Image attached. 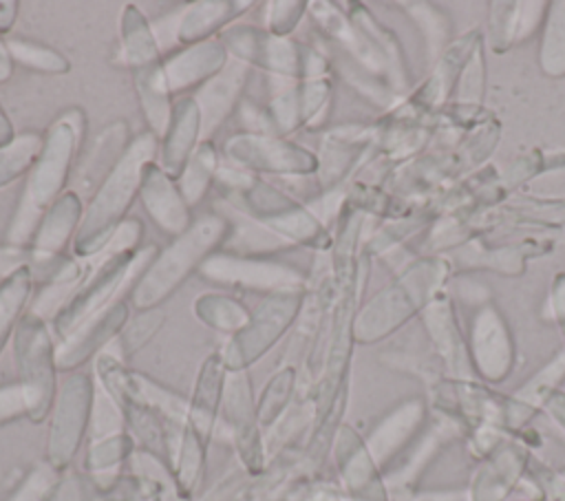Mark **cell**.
I'll use <instances>...</instances> for the list:
<instances>
[{
  "instance_id": "obj_1",
  "label": "cell",
  "mask_w": 565,
  "mask_h": 501,
  "mask_svg": "<svg viewBox=\"0 0 565 501\" xmlns=\"http://www.w3.org/2000/svg\"><path fill=\"white\" fill-rule=\"evenodd\" d=\"M82 135L84 115L79 108L64 110L49 126L42 152L26 174L22 194L9 218L4 243L31 245L42 216L66 192Z\"/></svg>"
},
{
  "instance_id": "obj_2",
  "label": "cell",
  "mask_w": 565,
  "mask_h": 501,
  "mask_svg": "<svg viewBox=\"0 0 565 501\" xmlns=\"http://www.w3.org/2000/svg\"><path fill=\"white\" fill-rule=\"evenodd\" d=\"M159 137L150 130L139 132L128 143L117 166L102 181L97 192L88 199L79 230L73 238L75 258H93L102 254L117 230L128 218L132 201L139 196L143 170L157 163Z\"/></svg>"
},
{
  "instance_id": "obj_3",
  "label": "cell",
  "mask_w": 565,
  "mask_h": 501,
  "mask_svg": "<svg viewBox=\"0 0 565 501\" xmlns=\"http://www.w3.org/2000/svg\"><path fill=\"white\" fill-rule=\"evenodd\" d=\"M214 183L232 212L258 223L289 245H313L322 234V225L309 205H300L282 190L238 166L221 163Z\"/></svg>"
},
{
  "instance_id": "obj_4",
  "label": "cell",
  "mask_w": 565,
  "mask_h": 501,
  "mask_svg": "<svg viewBox=\"0 0 565 501\" xmlns=\"http://www.w3.org/2000/svg\"><path fill=\"white\" fill-rule=\"evenodd\" d=\"M230 232V218L218 212H207L174 236L170 245L154 256L148 269L130 289V302L137 311L161 307L201 265L218 252Z\"/></svg>"
},
{
  "instance_id": "obj_5",
  "label": "cell",
  "mask_w": 565,
  "mask_h": 501,
  "mask_svg": "<svg viewBox=\"0 0 565 501\" xmlns=\"http://www.w3.org/2000/svg\"><path fill=\"white\" fill-rule=\"evenodd\" d=\"M11 342L26 417L33 424H40L51 415L57 395V342L53 340L49 322L33 311H26L20 318Z\"/></svg>"
},
{
  "instance_id": "obj_6",
  "label": "cell",
  "mask_w": 565,
  "mask_h": 501,
  "mask_svg": "<svg viewBox=\"0 0 565 501\" xmlns=\"http://www.w3.org/2000/svg\"><path fill=\"white\" fill-rule=\"evenodd\" d=\"M227 55L249 68H260L282 82L322 77L324 64L318 53L291 38H280L263 26L232 24L218 35Z\"/></svg>"
},
{
  "instance_id": "obj_7",
  "label": "cell",
  "mask_w": 565,
  "mask_h": 501,
  "mask_svg": "<svg viewBox=\"0 0 565 501\" xmlns=\"http://www.w3.org/2000/svg\"><path fill=\"white\" fill-rule=\"evenodd\" d=\"M305 302V291H278L267 294L249 313L247 324L227 338L218 349V355L227 371H247L258 362L291 327L300 307Z\"/></svg>"
},
{
  "instance_id": "obj_8",
  "label": "cell",
  "mask_w": 565,
  "mask_h": 501,
  "mask_svg": "<svg viewBox=\"0 0 565 501\" xmlns=\"http://www.w3.org/2000/svg\"><path fill=\"white\" fill-rule=\"evenodd\" d=\"M95 382L93 375L75 371L60 386L51 408L46 435V461L57 470H68L84 437L88 435Z\"/></svg>"
},
{
  "instance_id": "obj_9",
  "label": "cell",
  "mask_w": 565,
  "mask_h": 501,
  "mask_svg": "<svg viewBox=\"0 0 565 501\" xmlns=\"http://www.w3.org/2000/svg\"><path fill=\"white\" fill-rule=\"evenodd\" d=\"M221 424L225 437L236 450L241 468L249 477L265 472V435L258 422L254 388L247 371H227L221 402Z\"/></svg>"
},
{
  "instance_id": "obj_10",
  "label": "cell",
  "mask_w": 565,
  "mask_h": 501,
  "mask_svg": "<svg viewBox=\"0 0 565 501\" xmlns=\"http://www.w3.org/2000/svg\"><path fill=\"white\" fill-rule=\"evenodd\" d=\"M199 274L210 283L260 291L265 296L278 291H305V276L296 267L269 256H238L218 249L207 256Z\"/></svg>"
},
{
  "instance_id": "obj_11",
  "label": "cell",
  "mask_w": 565,
  "mask_h": 501,
  "mask_svg": "<svg viewBox=\"0 0 565 501\" xmlns=\"http://www.w3.org/2000/svg\"><path fill=\"white\" fill-rule=\"evenodd\" d=\"M223 154L232 166H238L256 177H305L318 170V157L313 152L291 139L271 135H232L223 143Z\"/></svg>"
},
{
  "instance_id": "obj_12",
  "label": "cell",
  "mask_w": 565,
  "mask_h": 501,
  "mask_svg": "<svg viewBox=\"0 0 565 501\" xmlns=\"http://www.w3.org/2000/svg\"><path fill=\"white\" fill-rule=\"evenodd\" d=\"M252 68L243 62L230 57L221 73L207 79L192 95L201 115V139L210 141V137L225 124V119L241 106L245 99L243 93L247 88Z\"/></svg>"
},
{
  "instance_id": "obj_13",
  "label": "cell",
  "mask_w": 565,
  "mask_h": 501,
  "mask_svg": "<svg viewBox=\"0 0 565 501\" xmlns=\"http://www.w3.org/2000/svg\"><path fill=\"white\" fill-rule=\"evenodd\" d=\"M130 320V307L126 300H119L104 313L77 327L68 338L57 342L55 362L57 371H75L84 362L95 360L99 351H104L115 338L121 333L126 322Z\"/></svg>"
},
{
  "instance_id": "obj_14",
  "label": "cell",
  "mask_w": 565,
  "mask_h": 501,
  "mask_svg": "<svg viewBox=\"0 0 565 501\" xmlns=\"http://www.w3.org/2000/svg\"><path fill=\"white\" fill-rule=\"evenodd\" d=\"M130 141L132 137L126 119H115L106 124L90 143V148L84 152V157L77 161L71 190L82 201L86 196L90 199L102 185V181L108 177V172L117 166Z\"/></svg>"
},
{
  "instance_id": "obj_15",
  "label": "cell",
  "mask_w": 565,
  "mask_h": 501,
  "mask_svg": "<svg viewBox=\"0 0 565 501\" xmlns=\"http://www.w3.org/2000/svg\"><path fill=\"white\" fill-rule=\"evenodd\" d=\"M139 199L150 218L159 230L170 234L172 238L183 234L192 225L190 205L185 203L177 179L166 174L157 163H150L143 170Z\"/></svg>"
},
{
  "instance_id": "obj_16",
  "label": "cell",
  "mask_w": 565,
  "mask_h": 501,
  "mask_svg": "<svg viewBox=\"0 0 565 501\" xmlns=\"http://www.w3.org/2000/svg\"><path fill=\"white\" fill-rule=\"evenodd\" d=\"M252 2L243 0H199L172 18V44L192 46L221 35L232 26Z\"/></svg>"
},
{
  "instance_id": "obj_17",
  "label": "cell",
  "mask_w": 565,
  "mask_h": 501,
  "mask_svg": "<svg viewBox=\"0 0 565 501\" xmlns=\"http://www.w3.org/2000/svg\"><path fill=\"white\" fill-rule=\"evenodd\" d=\"M201 115L196 108V102L192 95L179 97L172 108L170 124L159 139V154L157 166L170 174L172 179H179L183 172L188 159L201 143Z\"/></svg>"
},
{
  "instance_id": "obj_18",
  "label": "cell",
  "mask_w": 565,
  "mask_h": 501,
  "mask_svg": "<svg viewBox=\"0 0 565 501\" xmlns=\"http://www.w3.org/2000/svg\"><path fill=\"white\" fill-rule=\"evenodd\" d=\"M227 369L218 355V351L210 353L196 373L194 388L190 399V415L188 424L210 444L218 430H223L221 424V402H223V386H225Z\"/></svg>"
},
{
  "instance_id": "obj_19",
  "label": "cell",
  "mask_w": 565,
  "mask_h": 501,
  "mask_svg": "<svg viewBox=\"0 0 565 501\" xmlns=\"http://www.w3.org/2000/svg\"><path fill=\"white\" fill-rule=\"evenodd\" d=\"M227 62L230 55L225 46L218 38H212L172 53L168 60H163V71L172 95H177L188 88L203 86L207 79L221 73Z\"/></svg>"
},
{
  "instance_id": "obj_20",
  "label": "cell",
  "mask_w": 565,
  "mask_h": 501,
  "mask_svg": "<svg viewBox=\"0 0 565 501\" xmlns=\"http://www.w3.org/2000/svg\"><path fill=\"white\" fill-rule=\"evenodd\" d=\"M84 207V201L73 190H66L42 216L31 245L44 254H64L66 245H73Z\"/></svg>"
},
{
  "instance_id": "obj_21",
  "label": "cell",
  "mask_w": 565,
  "mask_h": 501,
  "mask_svg": "<svg viewBox=\"0 0 565 501\" xmlns=\"http://www.w3.org/2000/svg\"><path fill=\"white\" fill-rule=\"evenodd\" d=\"M119 51H121V62L130 71L150 66L161 60V44L157 40V33L143 11L128 2L121 9L119 15Z\"/></svg>"
},
{
  "instance_id": "obj_22",
  "label": "cell",
  "mask_w": 565,
  "mask_h": 501,
  "mask_svg": "<svg viewBox=\"0 0 565 501\" xmlns=\"http://www.w3.org/2000/svg\"><path fill=\"white\" fill-rule=\"evenodd\" d=\"M130 73H132V88L137 93L141 113L150 126V132H154L161 139L170 124L172 108H174L172 90L168 86L166 71H163V62L135 68Z\"/></svg>"
},
{
  "instance_id": "obj_23",
  "label": "cell",
  "mask_w": 565,
  "mask_h": 501,
  "mask_svg": "<svg viewBox=\"0 0 565 501\" xmlns=\"http://www.w3.org/2000/svg\"><path fill=\"white\" fill-rule=\"evenodd\" d=\"M126 399H132V402H137L141 406L150 408L152 413H157L172 428H183L188 424L190 399L179 395L177 391L163 386L161 382L139 373V371H130L128 373L126 395H124L121 404Z\"/></svg>"
},
{
  "instance_id": "obj_24",
  "label": "cell",
  "mask_w": 565,
  "mask_h": 501,
  "mask_svg": "<svg viewBox=\"0 0 565 501\" xmlns=\"http://www.w3.org/2000/svg\"><path fill=\"white\" fill-rule=\"evenodd\" d=\"M128 475H132L143 490L146 501H194L192 494H185L170 470V466L152 452L135 450L126 463Z\"/></svg>"
},
{
  "instance_id": "obj_25",
  "label": "cell",
  "mask_w": 565,
  "mask_h": 501,
  "mask_svg": "<svg viewBox=\"0 0 565 501\" xmlns=\"http://www.w3.org/2000/svg\"><path fill=\"white\" fill-rule=\"evenodd\" d=\"M205 450H207L205 439L190 424H185L179 433L177 448L170 463L174 481L185 494H194L203 479Z\"/></svg>"
},
{
  "instance_id": "obj_26",
  "label": "cell",
  "mask_w": 565,
  "mask_h": 501,
  "mask_svg": "<svg viewBox=\"0 0 565 501\" xmlns=\"http://www.w3.org/2000/svg\"><path fill=\"white\" fill-rule=\"evenodd\" d=\"M291 247L280 236L271 234L269 230L260 227L258 223L232 212L230 218V232L223 243V252L238 254V256H269L274 252H282Z\"/></svg>"
},
{
  "instance_id": "obj_27",
  "label": "cell",
  "mask_w": 565,
  "mask_h": 501,
  "mask_svg": "<svg viewBox=\"0 0 565 501\" xmlns=\"http://www.w3.org/2000/svg\"><path fill=\"white\" fill-rule=\"evenodd\" d=\"M218 166H221V159H218L216 146L212 141H201L177 179L179 190L190 207L196 205L207 194L210 185L216 181Z\"/></svg>"
},
{
  "instance_id": "obj_28",
  "label": "cell",
  "mask_w": 565,
  "mask_h": 501,
  "mask_svg": "<svg viewBox=\"0 0 565 501\" xmlns=\"http://www.w3.org/2000/svg\"><path fill=\"white\" fill-rule=\"evenodd\" d=\"M247 307L225 294H203L194 300V316L205 327L221 333H238L249 320Z\"/></svg>"
},
{
  "instance_id": "obj_29",
  "label": "cell",
  "mask_w": 565,
  "mask_h": 501,
  "mask_svg": "<svg viewBox=\"0 0 565 501\" xmlns=\"http://www.w3.org/2000/svg\"><path fill=\"white\" fill-rule=\"evenodd\" d=\"M33 278L26 269L11 274L0 280V353L4 351L9 338H13L15 324L26 313V305L33 294Z\"/></svg>"
},
{
  "instance_id": "obj_30",
  "label": "cell",
  "mask_w": 565,
  "mask_h": 501,
  "mask_svg": "<svg viewBox=\"0 0 565 501\" xmlns=\"http://www.w3.org/2000/svg\"><path fill=\"white\" fill-rule=\"evenodd\" d=\"M296 369L291 364L280 366L263 386L260 397L256 402V413H258V422L263 430H269L289 408L291 404V395L296 388Z\"/></svg>"
},
{
  "instance_id": "obj_31",
  "label": "cell",
  "mask_w": 565,
  "mask_h": 501,
  "mask_svg": "<svg viewBox=\"0 0 565 501\" xmlns=\"http://www.w3.org/2000/svg\"><path fill=\"white\" fill-rule=\"evenodd\" d=\"M44 146V135L22 132L0 148V188L29 174Z\"/></svg>"
},
{
  "instance_id": "obj_32",
  "label": "cell",
  "mask_w": 565,
  "mask_h": 501,
  "mask_svg": "<svg viewBox=\"0 0 565 501\" xmlns=\"http://www.w3.org/2000/svg\"><path fill=\"white\" fill-rule=\"evenodd\" d=\"M7 46L13 57V64H20L29 71L46 75H64L71 71L68 57L49 44H40L24 38H9Z\"/></svg>"
},
{
  "instance_id": "obj_33",
  "label": "cell",
  "mask_w": 565,
  "mask_h": 501,
  "mask_svg": "<svg viewBox=\"0 0 565 501\" xmlns=\"http://www.w3.org/2000/svg\"><path fill=\"white\" fill-rule=\"evenodd\" d=\"M163 322H166V313L159 307L139 311L135 318H130L126 322V327L121 329V333L115 338L113 344L121 353V358L128 360L159 333Z\"/></svg>"
},
{
  "instance_id": "obj_34",
  "label": "cell",
  "mask_w": 565,
  "mask_h": 501,
  "mask_svg": "<svg viewBox=\"0 0 565 501\" xmlns=\"http://www.w3.org/2000/svg\"><path fill=\"white\" fill-rule=\"evenodd\" d=\"M95 382V380H93ZM128 433L126 428V415L117 399H113L97 382L93 393V411H90V424H88V441H97L110 435Z\"/></svg>"
},
{
  "instance_id": "obj_35",
  "label": "cell",
  "mask_w": 565,
  "mask_h": 501,
  "mask_svg": "<svg viewBox=\"0 0 565 501\" xmlns=\"http://www.w3.org/2000/svg\"><path fill=\"white\" fill-rule=\"evenodd\" d=\"M62 479V470L53 468L46 459L33 463L20 483L4 501H49Z\"/></svg>"
},
{
  "instance_id": "obj_36",
  "label": "cell",
  "mask_w": 565,
  "mask_h": 501,
  "mask_svg": "<svg viewBox=\"0 0 565 501\" xmlns=\"http://www.w3.org/2000/svg\"><path fill=\"white\" fill-rule=\"evenodd\" d=\"M309 4L302 0H276L267 4L265 11V29L274 35L289 38V33L298 26Z\"/></svg>"
},
{
  "instance_id": "obj_37",
  "label": "cell",
  "mask_w": 565,
  "mask_h": 501,
  "mask_svg": "<svg viewBox=\"0 0 565 501\" xmlns=\"http://www.w3.org/2000/svg\"><path fill=\"white\" fill-rule=\"evenodd\" d=\"M20 417H26V404L24 395L18 382L2 384L0 386V426L15 422Z\"/></svg>"
},
{
  "instance_id": "obj_38",
  "label": "cell",
  "mask_w": 565,
  "mask_h": 501,
  "mask_svg": "<svg viewBox=\"0 0 565 501\" xmlns=\"http://www.w3.org/2000/svg\"><path fill=\"white\" fill-rule=\"evenodd\" d=\"M20 4L15 0H0V35L9 33L18 20Z\"/></svg>"
},
{
  "instance_id": "obj_39",
  "label": "cell",
  "mask_w": 565,
  "mask_h": 501,
  "mask_svg": "<svg viewBox=\"0 0 565 501\" xmlns=\"http://www.w3.org/2000/svg\"><path fill=\"white\" fill-rule=\"evenodd\" d=\"M13 57L9 53V46H7V40L0 35V84L7 82L13 73Z\"/></svg>"
},
{
  "instance_id": "obj_40",
  "label": "cell",
  "mask_w": 565,
  "mask_h": 501,
  "mask_svg": "<svg viewBox=\"0 0 565 501\" xmlns=\"http://www.w3.org/2000/svg\"><path fill=\"white\" fill-rule=\"evenodd\" d=\"M13 137H15V132H13V124L9 121L7 113H4V110H2V106H0V148H2V146H7Z\"/></svg>"
},
{
  "instance_id": "obj_41",
  "label": "cell",
  "mask_w": 565,
  "mask_h": 501,
  "mask_svg": "<svg viewBox=\"0 0 565 501\" xmlns=\"http://www.w3.org/2000/svg\"><path fill=\"white\" fill-rule=\"evenodd\" d=\"M137 501H146V499H137Z\"/></svg>"
}]
</instances>
